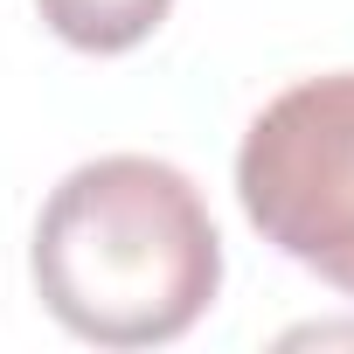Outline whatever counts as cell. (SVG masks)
Wrapping results in <instances>:
<instances>
[{
	"mask_svg": "<svg viewBox=\"0 0 354 354\" xmlns=\"http://www.w3.org/2000/svg\"><path fill=\"white\" fill-rule=\"evenodd\" d=\"M35 299L97 347H167L223 292V236L174 160L104 153L63 174L28 243Z\"/></svg>",
	"mask_w": 354,
	"mask_h": 354,
	"instance_id": "obj_1",
	"label": "cell"
},
{
	"mask_svg": "<svg viewBox=\"0 0 354 354\" xmlns=\"http://www.w3.org/2000/svg\"><path fill=\"white\" fill-rule=\"evenodd\" d=\"M236 202L271 250L354 292V70L306 77L250 118Z\"/></svg>",
	"mask_w": 354,
	"mask_h": 354,
	"instance_id": "obj_2",
	"label": "cell"
},
{
	"mask_svg": "<svg viewBox=\"0 0 354 354\" xmlns=\"http://www.w3.org/2000/svg\"><path fill=\"white\" fill-rule=\"evenodd\" d=\"M35 8H42V21L70 49H84V56H125V49H139L174 15V0H35Z\"/></svg>",
	"mask_w": 354,
	"mask_h": 354,
	"instance_id": "obj_3",
	"label": "cell"
}]
</instances>
